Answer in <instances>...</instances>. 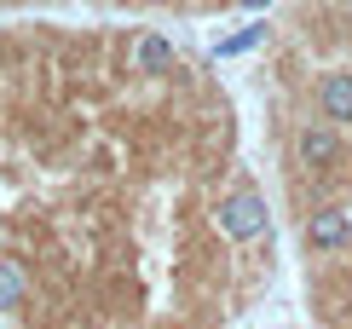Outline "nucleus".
I'll return each mask as SVG.
<instances>
[{
  "label": "nucleus",
  "mask_w": 352,
  "mask_h": 329,
  "mask_svg": "<svg viewBox=\"0 0 352 329\" xmlns=\"http://www.w3.org/2000/svg\"><path fill=\"white\" fill-rule=\"evenodd\" d=\"M214 226H219V237H231V243H260V237L272 231V208H266L260 191L243 185V191H231V197H219Z\"/></svg>",
  "instance_id": "obj_1"
},
{
  "label": "nucleus",
  "mask_w": 352,
  "mask_h": 329,
  "mask_svg": "<svg viewBox=\"0 0 352 329\" xmlns=\"http://www.w3.org/2000/svg\"><path fill=\"white\" fill-rule=\"evenodd\" d=\"M295 162L306 173H335V162H341V133H335V122H306L295 133Z\"/></svg>",
  "instance_id": "obj_2"
},
{
  "label": "nucleus",
  "mask_w": 352,
  "mask_h": 329,
  "mask_svg": "<svg viewBox=\"0 0 352 329\" xmlns=\"http://www.w3.org/2000/svg\"><path fill=\"white\" fill-rule=\"evenodd\" d=\"M300 237H306V248H312V254L346 248V243H352V220H346V208H312V214H306V226H300Z\"/></svg>",
  "instance_id": "obj_3"
},
{
  "label": "nucleus",
  "mask_w": 352,
  "mask_h": 329,
  "mask_svg": "<svg viewBox=\"0 0 352 329\" xmlns=\"http://www.w3.org/2000/svg\"><path fill=\"white\" fill-rule=\"evenodd\" d=\"M173 41L162 35V29H139L133 35V52H127V64H133V76H168L173 70Z\"/></svg>",
  "instance_id": "obj_4"
},
{
  "label": "nucleus",
  "mask_w": 352,
  "mask_h": 329,
  "mask_svg": "<svg viewBox=\"0 0 352 329\" xmlns=\"http://www.w3.org/2000/svg\"><path fill=\"white\" fill-rule=\"evenodd\" d=\"M318 110H324V122H335V127L352 122V70H329V76L318 81Z\"/></svg>",
  "instance_id": "obj_5"
},
{
  "label": "nucleus",
  "mask_w": 352,
  "mask_h": 329,
  "mask_svg": "<svg viewBox=\"0 0 352 329\" xmlns=\"http://www.w3.org/2000/svg\"><path fill=\"white\" fill-rule=\"evenodd\" d=\"M23 295H29V272L18 260H0V312H18Z\"/></svg>",
  "instance_id": "obj_6"
},
{
  "label": "nucleus",
  "mask_w": 352,
  "mask_h": 329,
  "mask_svg": "<svg viewBox=\"0 0 352 329\" xmlns=\"http://www.w3.org/2000/svg\"><path fill=\"white\" fill-rule=\"evenodd\" d=\"M260 41H266V23H248V29H237L231 41H219V47H214V58H237V52H254Z\"/></svg>",
  "instance_id": "obj_7"
},
{
  "label": "nucleus",
  "mask_w": 352,
  "mask_h": 329,
  "mask_svg": "<svg viewBox=\"0 0 352 329\" xmlns=\"http://www.w3.org/2000/svg\"><path fill=\"white\" fill-rule=\"evenodd\" d=\"M248 6H254V12H260V6H272V0H248Z\"/></svg>",
  "instance_id": "obj_8"
}]
</instances>
